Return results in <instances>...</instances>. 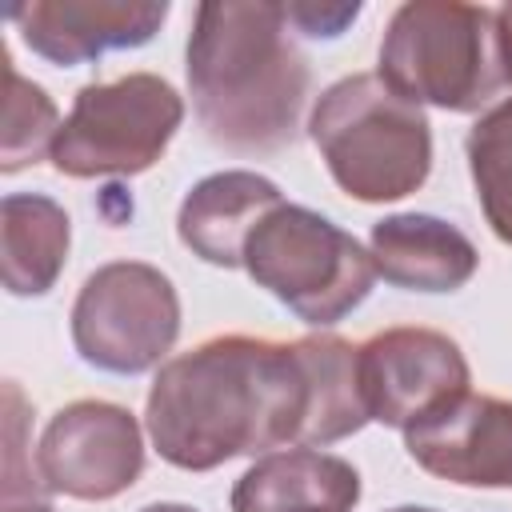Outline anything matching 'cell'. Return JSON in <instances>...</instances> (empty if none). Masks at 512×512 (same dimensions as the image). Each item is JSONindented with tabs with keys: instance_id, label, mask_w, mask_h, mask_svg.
Returning <instances> with one entry per match:
<instances>
[{
	"instance_id": "cell-3",
	"label": "cell",
	"mask_w": 512,
	"mask_h": 512,
	"mask_svg": "<svg viewBox=\"0 0 512 512\" xmlns=\"http://www.w3.org/2000/svg\"><path fill=\"white\" fill-rule=\"evenodd\" d=\"M308 136L340 192L360 204L404 200L432 172L424 108L396 96L380 72H352L328 84L312 104Z\"/></svg>"
},
{
	"instance_id": "cell-16",
	"label": "cell",
	"mask_w": 512,
	"mask_h": 512,
	"mask_svg": "<svg viewBox=\"0 0 512 512\" xmlns=\"http://www.w3.org/2000/svg\"><path fill=\"white\" fill-rule=\"evenodd\" d=\"M476 200L496 240L512 244V100L492 104L464 140Z\"/></svg>"
},
{
	"instance_id": "cell-8",
	"label": "cell",
	"mask_w": 512,
	"mask_h": 512,
	"mask_svg": "<svg viewBox=\"0 0 512 512\" xmlns=\"http://www.w3.org/2000/svg\"><path fill=\"white\" fill-rule=\"evenodd\" d=\"M36 472L48 492L112 500L144 472L140 420L112 400H72L48 420L36 444Z\"/></svg>"
},
{
	"instance_id": "cell-10",
	"label": "cell",
	"mask_w": 512,
	"mask_h": 512,
	"mask_svg": "<svg viewBox=\"0 0 512 512\" xmlns=\"http://www.w3.org/2000/svg\"><path fill=\"white\" fill-rule=\"evenodd\" d=\"M408 456L460 488H512V400L464 392L404 432Z\"/></svg>"
},
{
	"instance_id": "cell-15",
	"label": "cell",
	"mask_w": 512,
	"mask_h": 512,
	"mask_svg": "<svg viewBox=\"0 0 512 512\" xmlns=\"http://www.w3.org/2000/svg\"><path fill=\"white\" fill-rule=\"evenodd\" d=\"M72 244L68 212L40 192H12L0 204V272L12 296H44L64 272Z\"/></svg>"
},
{
	"instance_id": "cell-1",
	"label": "cell",
	"mask_w": 512,
	"mask_h": 512,
	"mask_svg": "<svg viewBox=\"0 0 512 512\" xmlns=\"http://www.w3.org/2000/svg\"><path fill=\"white\" fill-rule=\"evenodd\" d=\"M144 424L152 448L184 472L308 448L312 372L304 344L228 332L188 348L160 364Z\"/></svg>"
},
{
	"instance_id": "cell-11",
	"label": "cell",
	"mask_w": 512,
	"mask_h": 512,
	"mask_svg": "<svg viewBox=\"0 0 512 512\" xmlns=\"http://www.w3.org/2000/svg\"><path fill=\"white\" fill-rule=\"evenodd\" d=\"M8 20L20 28L24 44L48 64L72 68L96 60L112 48L148 44L168 20V4L160 0H28L12 4Z\"/></svg>"
},
{
	"instance_id": "cell-6",
	"label": "cell",
	"mask_w": 512,
	"mask_h": 512,
	"mask_svg": "<svg viewBox=\"0 0 512 512\" xmlns=\"http://www.w3.org/2000/svg\"><path fill=\"white\" fill-rule=\"evenodd\" d=\"M184 120L180 92L156 72L84 84L52 144L56 172L72 180L148 172Z\"/></svg>"
},
{
	"instance_id": "cell-7",
	"label": "cell",
	"mask_w": 512,
	"mask_h": 512,
	"mask_svg": "<svg viewBox=\"0 0 512 512\" xmlns=\"http://www.w3.org/2000/svg\"><path fill=\"white\" fill-rule=\"evenodd\" d=\"M180 336V296L144 260L96 268L72 304V344L84 364L116 376L156 368Z\"/></svg>"
},
{
	"instance_id": "cell-14",
	"label": "cell",
	"mask_w": 512,
	"mask_h": 512,
	"mask_svg": "<svg viewBox=\"0 0 512 512\" xmlns=\"http://www.w3.org/2000/svg\"><path fill=\"white\" fill-rule=\"evenodd\" d=\"M360 472L320 448H276L232 488V512H352Z\"/></svg>"
},
{
	"instance_id": "cell-2",
	"label": "cell",
	"mask_w": 512,
	"mask_h": 512,
	"mask_svg": "<svg viewBox=\"0 0 512 512\" xmlns=\"http://www.w3.org/2000/svg\"><path fill=\"white\" fill-rule=\"evenodd\" d=\"M284 4H200L188 32V92L204 136L240 156H268L300 136L308 60Z\"/></svg>"
},
{
	"instance_id": "cell-18",
	"label": "cell",
	"mask_w": 512,
	"mask_h": 512,
	"mask_svg": "<svg viewBox=\"0 0 512 512\" xmlns=\"http://www.w3.org/2000/svg\"><path fill=\"white\" fill-rule=\"evenodd\" d=\"M284 16L296 32L332 40L360 16V4H284Z\"/></svg>"
},
{
	"instance_id": "cell-22",
	"label": "cell",
	"mask_w": 512,
	"mask_h": 512,
	"mask_svg": "<svg viewBox=\"0 0 512 512\" xmlns=\"http://www.w3.org/2000/svg\"><path fill=\"white\" fill-rule=\"evenodd\" d=\"M392 512H436V508H416V504H404V508H392Z\"/></svg>"
},
{
	"instance_id": "cell-4",
	"label": "cell",
	"mask_w": 512,
	"mask_h": 512,
	"mask_svg": "<svg viewBox=\"0 0 512 512\" xmlns=\"http://www.w3.org/2000/svg\"><path fill=\"white\" fill-rule=\"evenodd\" d=\"M380 80L444 112H480L504 84L496 12L460 0H408L380 40Z\"/></svg>"
},
{
	"instance_id": "cell-17",
	"label": "cell",
	"mask_w": 512,
	"mask_h": 512,
	"mask_svg": "<svg viewBox=\"0 0 512 512\" xmlns=\"http://www.w3.org/2000/svg\"><path fill=\"white\" fill-rule=\"evenodd\" d=\"M4 60V132H0V172H20L28 164H40L44 156H52V144L60 136V112L52 104V96L24 80L8 56V48L0 52Z\"/></svg>"
},
{
	"instance_id": "cell-9",
	"label": "cell",
	"mask_w": 512,
	"mask_h": 512,
	"mask_svg": "<svg viewBox=\"0 0 512 512\" xmlns=\"http://www.w3.org/2000/svg\"><path fill=\"white\" fill-rule=\"evenodd\" d=\"M460 344L436 328H384L360 344V396L368 420L408 432L468 392Z\"/></svg>"
},
{
	"instance_id": "cell-19",
	"label": "cell",
	"mask_w": 512,
	"mask_h": 512,
	"mask_svg": "<svg viewBox=\"0 0 512 512\" xmlns=\"http://www.w3.org/2000/svg\"><path fill=\"white\" fill-rule=\"evenodd\" d=\"M496 52H500V72L512 84V0L496 8Z\"/></svg>"
},
{
	"instance_id": "cell-21",
	"label": "cell",
	"mask_w": 512,
	"mask_h": 512,
	"mask_svg": "<svg viewBox=\"0 0 512 512\" xmlns=\"http://www.w3.org/2000/svg\"><path fill=\"white\" fill-rule=\"evenodd\" d=\"M140 512H196V508H188V504H172V500H164V504H148V508H140Z\"/></svg>"
},
{
	"instance_id": "cell-13",
	"label": "cell",
	"mask_w": 512,
	"mask_h": 512,
	"mask_svg": "<svg viewBox=\"0 0 512 512\" xmlns=\"http://www.w3.org/2000/svg\"><path fill=\"white\" fill-rule=\"evenodd\" d=\"M368 256L376 276L408 292H456L480 268L476 244L456 224L428 212H396L376 220Z\"/></svg>"
},
{
	"instance_id": "cell-12",
	"label": "cell",
	"mask_w": 512,
	"mask_h": 512,
	"mask_svg": "<svg viewBox=\"0 0 512 512\" xmlns=\"http://www.w3.org/2000/svg\"><path fill=\"white\" fill-rule=\"evenodd\" d=\"M284 204L280 188L248 168H228L204 176L176 212L180 244L216 268H244V244L252 228Z\"/></svg>"
},
{
	"instance_id": "cell-20",
	"label": "cell",
	"mask_w": 512,
	"mask_h": 512,
	"mask_svg": "<svg viewBox=\"0 0 512 512\" xmlns=\"http://www.w3.org/2000/svg\"><path fill=\"white\" fill-rule=\"evenodd\" d=\"M4 512H56V508H48L44 500H12L4 504Z\"/></svg>"
},
{
	"instance_id": "cell-5",
	"label": "cell",
	"mask_w": 512,
	"mask_h": 512,
	"mask_svg": "<svg viewBox=\"0 0 512 512\" xmlns=\"http://www.w3.org/2000/svg\"><path fill=\"white\" fill-rule=\"evenodd\" d=\"M244 272L312 328L344 320L376 280V264L352 232L288 200L252 228Z\"/></svg>"
}]
</instances>
